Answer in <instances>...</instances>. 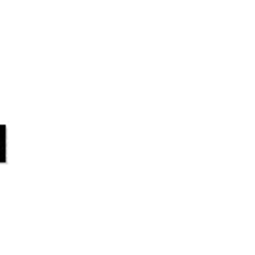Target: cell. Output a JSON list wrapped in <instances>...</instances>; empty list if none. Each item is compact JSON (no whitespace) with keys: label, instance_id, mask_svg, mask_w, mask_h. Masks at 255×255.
I'll return each mask as SVG.
<instances>
[{"label":"cell","instance_id":"cell-1","mask_svg":"<svg viewBox=\"0 0 255 255\" xmlns=\"http://www.w3.org/2000/svg\"><path fill=\"white\" fill-rule=\"evenodd\" d=\"M0 163H6V127L0 125Z\"/></svg>","mask_w":255,"mask_h":255}]
</instances>
